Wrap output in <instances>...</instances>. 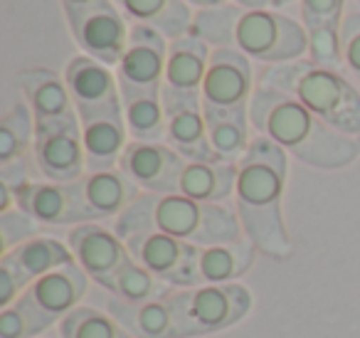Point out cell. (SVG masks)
<instances>
[{"label":"cell","mask_w":360,"mask_h":338,"mask_svg":"<svg viewBox=\"0 0 360 338\" xmlns=\"http://www.w3.org/2000/svg\"><path fill=\"white\" fill-rule=\"evenodd\" d=\"M257 84L289 94L340 134L360 136V87L345 72L296 60L259 70Z\"/></svg>","instance_id":"obj_4"},{"label":"cell","mask_w":360,"mask_h":338,"mask_svg":"<svg viewBox=\"0 0 360 338\" xmlns=\"http://www.w3.org/2000/svg\"><path fill=\"white\" fill-rule=\"evenodd\" d=\"M289 173V154L266 136L255 134L247 154L237 163L235 210L242 232L257 252L271 259H286L294 242L284 223L281 203Z\"/></svg>","instance_id":"obj_1"},{"label":"cell","mask_w":360,"mask_h":338,"mask_svg":"<svg viewBox=\"0 0 360 338\" xmlns=\"http://www.w3.org/2000/svg\"><path fill=\"white\" fill-rule=\"evenodd\" d=\"M348 0H299V20L304 27L340 25Z\"/></svg>","instance_id":"obj_37"},{"label":"cell","mask_w":360,"mask_h":338,"mask_svg":"<svg viewBox=\"0 0 360 338\" xmlns=\"http://www.w3.org/2000/svg\"><path fill=\"white\" fill-rule=\"evenodd\" d=\"M32 165L50 183H75L86 175L82 121L77 114L35 126Z\"/></svg>","instance_id":"obj_7"},{"label":"cell","mask_w":360,"mask_h":338,"mask_svg":"<svg viewBox=\"0 0 360 338\" xmlns=\"http://www.w3.org/2000/svg\"><path fill=\"white\" fill-rule=\"evenodd\" d=\"M35 126V114L27 104H15L0 119V168L18 161H30Z\"/></svg>","instance_id":"obj_29"},{"label":"cell","mask_w":360,"mask_h":338,"mask_svg":"<svg viewBox=\"0 0 360 338\" xmlns=\"http://www.w3.org/2000/svg\"><path fill=\"white\" fill-rule=\"evenodd\" d=\"M205 111L207 134H210V144L217 158L225 163H240L242 156L250 149L252 139H255L250 111Z\"/></svg>","instance_id":"obj_27"},{"label":"cell","mask_w":360,"mask_h":338,"mask_svg":"<svg viewBox=\"0 0 360 338\" xmlns=\"http://www.w3.org/2000/svg\"><path fill=\"white\" fill-rule=\"evenodd\" d=\"M40 223L25 210L13 208L8 213H0V239H3V252H11L18 244L37 237Z\"/></svg>","instance_id":"obj_36"},{"label":"cell","mask_w":360,"mask_h":338,"mask_svg":"<svg viewBox=\"0 0 360 338\" xmlns=\"http://www.w3.org/2000/svg\"><path fill=\"white\" fill-rule=\"evenodd\" d=\"M257 89L255 65L240 50H212L210 67L202 82V109L212 111H250Z\"/></svg>","instance_id":"obj_11"},{"label":"cell","mask_w":360,"mask_h":338,"mask_svg":"<svg viewBox=\"0 0 360 338\" xmlns=\"http://www.w3.org/2000/svg\"><path fill=\"white\" fill-rule=\"evenodd\" d=\"M212 47L195 35H183L168 42V60H165V89L178 94L200 96L207 67H210Z\"/></svg>","instance_id":"obj_19"},{"label":"cell","mask_w":360,"mask_h":338,"mask_svg":"<svg viewBox=\"0 0 360 338\" xmlns=\"http://www.w3.org/2000/svg\"><path fill=\"white\" fill-rule=\"evenodd\" d=\"M257 257V247L247 237L230 244H212L198 247L195 287L202 284H235L252 269Z\"/></svg>","instance_id":"obj_25"},{"label":"cell","mask_w":360,"mask_h":338,"mask_svg":"<svg viewBox=\"0 0 360 338\" xmlns=\"http://www.w3.org/2000/svg\"><path fill=\"white\" fill-rule=\"evenodd\" d=\"M188 161L170 149L165 141H129L119 168L139 185L143 193L173 195L178 193V183Z\"/></svg>","instance_id":"obj_16"},{"label":"cell","mask_w":360,"mask_h":338,"mask_svg":"<svg viewBox=\"0 0 360 338\" xmlns=\"http://www.w3.org/2000/svg\"><path fill=\"white\" fill-rule=\"evenodd\" d=\"M15 205L40 225L62 227V225L91 223L89 208L84 200L82 178L75 183H50V180H30L15 190Z\"/></svg>","instance_id":"obj_14"},{"label":"cell","mask_w":360,"mask_h":338,"mask_svg":"<svg viewBox=\"0 0 360 338\" xmlns=\"http://www.w3.org/2000/svg\"><path fill=\"white\" fill-rule=\"evenodd\" d=\"M114 232L124 242L136 234L165 232L188 244H195V247L230 244L245 237L237 210L230 203H198L180 193H141L114 220Z\"/></svg>","instance_id":"obj_3"},{"label":"cell","mask_w":360,"mask_h":338,"mask_svg":"<svg viewBox=\"0 0 360 338\" xmlns=\"http://www.w3.org/2000/svg\"><path fill=\"white\" fill-rule=\"evenodd\" d=\"M114 6L129 23L153 27L168 40L188 35L195 18V8L186 0H114Z\"/></svg>","instance_id":"obj_24"},{"label":"cell","mask_w":360,"mask_h":338,"mask_svg":"<svg viewBox=\"0 0 360 338\" xmlns=\"http://www.w3.org/2000/svg\"><path fill=\"white\" fill-rule=\"evenodd\" d=\"M84 200L89 208L91 223L119 218L143 190L129 178L121 168L101 170V173H86L82 178Z\"/></svg>","instance_id":"obj_21"},{"label":"cell","mask_w":360,"mask_h":338,"mask_svg":"<svg viewBox=\"0 0 360 338\" xmlns=\"http://www.w3.org/2000/svg\"><path fill=\"white\" fill-rule=\"evenodd\" d=\"M82 141H84L86 173L119 168L121 156H124L126 146L131 141L124 114L82 124Z\"/></svg>","instance_id":"obj_26"},{"label":"cell","mask_w":360,"mask_h":338,"mask_svg":"<svg viewBox=\"0 0 360 338\" xmlns=\"http://www.w3.org/2000/svg\"><path fill=\"white\" fill-rule=\"evenodd\" d=\"M296 0H274V8L276 11H286L289 6H294Z\"/></svg>","instance_id":"obj_42"},{"label":"cell","mask_w":360,"mask_h":338,"mask_svg":"<svg viewBox=\"0 0 360 338\" xmlns=\"http://www.w3.org/2000/svg\"><path fill=\"white\" fill-rule=\"evenodd\" d=\"M52 318L40 311L27 294L0 311V338H40L52 326Z\"/></svg>","instance_id":"obj_32"},{"label":"cell","mask_w":360,"mask_h":338,"mask_svg":"<svg viewBox=\"0 0 360 338\" xmlns=\"http://www.w3.org/2000/svg\"><path fill=\"white\" fill-rule=\"evenodd\" d=\"M309 35V55L314 65L326 70L345 72L343 70V45H340V25H316L306 27Z\"/></svg>","instance_id":"obj_34"},{"label":"cell","mask_w":360,"mask_h":338,"mask_svg":"<svg viewBox=\"0 0 360 338\" xmlns=\"http://www.w3.org/2000/svg\"><path fill=\"white\" fill-rule=\"evenodd\" d=\"M104 306L106 313L119 321V326L126 328L134 338H180L178 313L170 296L134 303L111 294Z\"/></svg>","instance_id":"obj_17"},{"label":"cell","mask_w":360,"mask_h":338,"mask_svg":"<svg viewBox=\"0 0 360 338\" xmlns=\"http://www.w3.org/2000/svg\"><path fill=\"white\" fill-rule=\"evenodd\" d=\"M18 208L15 205V190L6 183V180H0V213H8V210Z\"/></svg>","instance_id":"obj_38"},{"label":"cell","mask_w":360,"mask_h":338,"mask_svg":"<svg viewBox=\"0 0 360 338\" xmlns=\"http://www.w3.org/2000/svg\"><path fill=\"white\" fill-rule=\"evenodd\" d=\"M237 163L225 161H188L180 175L178 193L198 203L227 205L235 198Z\"/></svg>","instance_id":"obj_22"},{"label":"cell","mask_w":360,"mask_h":338,"mask_svg":"<svg viewBox=\"0 0 360 338\" xmlns=\"http://www.w3.org/2000/svg\"><path fill=\"white\" fill-rule=\"evenodd\" d=\"M168 37L148 25L131 23L129 42L114 67L119 80L121 96L126 94H158L165 80V60H168Z\"/></svg>","instance_id":"obj_9"},{"label":"cell","mask_w":360,"mask_h":338,"mask_svg":"<svg viewBox=\"0 0 360 338\" xmlns=\"http://www.w3.org/2000/svg\"><path fill=\"white\" fill-rule=\"evenodd\" d=\"M235 50L250 60L269 65L306 60L309 35L301 20L276 8L245 11L240 8L235 23Z\"/></svg>","instance_id":"obj_5"},{"label":"cell","mask_w":360,"mask_h":338,"mask_svg":"<svg viewBox=\"0 0 360 338\" xmlns=\"http://www.w3.org/2000/svg\"><path fill=\"white\" fill-rule=\"evenodd\" d=\"M230 3L245 8V11H264V8H274V0H230Z\"/></svg>","instance_id":"obj_39"},{"label":"cell","mask_w":360,"mask_h":338,"mask_svg":"<svg viewBox=\"0 0 360 338\" xmlns=\"http://www.w3.org/2000/svg\"><path fill=\"white\" fill-rule=\"evenodd\" d=\"M165 109V144L186 161H220L207 134L202 96L160 89Z\"/></svg>","instance_id":"obj_13"},{"label":"cell","mask_w":360,"mask_h":338,"mask_svg":"<svg viewBox=\"0 0 360 338\" xmlns=\"http://www.w3.org/2000/svg\"><path fill=\"white\" fill-rule=\"evenodd\" d=\"M237 13H240V6H235V3L198 8L195 18H193V25H191V35L200 37L212 50H227V47L235 50Z\"/></svg>","instance_id":"obj_30"},{"label":"cell","mask_w":360,"mask_h":338,"mask_svg":"<svg viewBox=\"0 0 360 338\" xmlns=\"http://www.w3.org/2000/svg\"><path fill=\"white\" fill-rule=\"evenodd\" d=\"M86 284H89V277L84 269L77 262H70L32 282L25 294L52 321H62L75 308H79V301L86 294Z\"/></svg>","instance_id":"obj_18"},{"label":"cell","mask_w":360,"mask_h":338,"mask_svg":"<svg viewBox=\"0 0 360 338\" xmlns=\"http://www.w3.org/2000/svg\"><path fill=\"white\" fill-rule=\"evenodd\" d=\"M170 301L178 313L180 338L205 336L232 328L250 313L252 294L245 284H202L175 289Z\"/></svg>","instance_id":"obj_6"},{"label":"cell","mask_w":360,"mask_h":338,"mask_svg":"<svg viewBox=\"0 0 360 338\" xmlns=\"http://www.w3.org/2000/svg\"><path fill=\"white\" fill-rule=\"evenodd\" d=\"M70 262H75L70 244L60 242L55 237H32L27 242L18 244L11 252H3V257H0V264L13 269V274L20 279L25 289L40 277Z\"/></svg>","instance_id":"obj_20"},{"label":"cell","mask_w":360,"mask_h":338,"mask_svg":"<svg viewBox=\"0 0 360 338\" xmlns=\"http://www.w3.org/2000/svg\"><path fill=\"white\" fill-rule=\"evenodd\" d=\"M67 242L75 254V262L84 269L86 277L111 294L116 274L131 259L124 239L114 230H106L96 223H84L70 230Z\"/></svg>","instance_id":"obj_15"},{"label":"cell","mask_w":360,"mask_h":338,"mask_svg":"<svg viewBox=\"0 0 360 338\" xmlns=\"http://www.w3.org/2000/svg\"><path fill=\"white\" fill-rule=\"evenodd\" d=\"M60 338H134L119 321L91 306H79L60 321Z\"/></svg>","instance_id":"obj_33"},{"label":"cell","mask_w":360,"mask_h":338,"mask_svg":"<svg viewBox=\"0 0 360 338\" xmlns=\"http://www.w3.org/2000/svg\"><path fill=\"white\" fill-rule=\"evenodd\" d=\"M65 18L72 37L86 57L111 67V70L119 65L126 42H129L131 23L114 6V0H101L84 11L65 13Z\"/></svg>","instance_id":"obj_8"},{"label":"cell","mask_w":360,"mask_h":338,"mask_svg":"<svg viewBox=\"0 0 360 338\" xmlns=\"http://www.w3.org/2000/svg\"><path fill=\"white\" fill-rule=\"evenodd\" d=\"M101 3V0H62V11L72 13V11H84V8H91Z\"/></svg>","instance_id":"obj_40"},{"label":"cell","mask_w":360,"mask_h":338,"mask_svg":"<svg viewBox=\"0 0 360 338\" xmlns=\"http://www.w3.org/2000/svg\"><path fill=\"white\" fill-rule=\"evenodd\" d=\"M124 119L131 141H165V109L158 94H126L121 96Z\"/></svg>","instance_id":"obj_28"},{"label":"cell","mask_w":360,"mask_h":338,"mask_svg":"<svg viewBox=\"0 0 360 338\" xmlns=\"http://www.w3.org/2000/svg\"><path fill=\"white\" fill-rule=\"evenodd\" d=\"M340 45H343V70L360 87V8L348 0L343 23H340Z\"/></svg>","instance_id":"obj_35"},{"label":"cell","mask_w":360,"mask_h":338,"mask_svg":"<svg viewBox=\"0 0 360 338\" xmlns=\"http://www.w3.org/2000/svg\"><path fill=\"white\" fill-rule=\"evenodd\" d=\"M175 289L170 284L160 282L155 274H150L146 267H141L134 257L119 269L114 279V289L111 294L124 301H134V303H143V301H155V299H165L170 296Z\"/></svg>","instance_id":"obj_31"},{"label":"cell","mask_w":360,"mask_h":338,"mask_svg":"<svg viewBox=\"0 0 360 338\" xmlns=\"http://www.w3.org/2000/svg\"><path fill=\"white\" fill-rule=\"evenodd\" d=\"M126 249L141 267H146L173 289H193L198 284L195 244H188L165 232H146L126 239Z\"/></svg>","instance_id":"obj_12"},{"label":"cell","mask_w":360,"mask_h":338,"mask_svg":"<svg viewBox=\"0 0 360 338\" xmlns=\"http://www.w3.org/2000/svg\"><path fill=\"white\" fill-rule=\"evenodd\" d=\"M353 3H355V6H358V8H360V0H353Z\"/></svg>","instance_id":"obj_43"},{"label":"cell","mask_w":360,"mask_h":338,"mask_svg":"<svg viewBox=\"0 0 360 338\" xmlns=\"http://www.w3.org/2000/svg\"><path fill=\"white\" fill-rule=\"evenodd\" d=\"M65 82L82 124L124 114L119 80L111 67L86 55H77L65 67Z\"/></svg>","instance_id":"obj_10"},{"label":"cell","mask_w":360,"mask_h":338,"mask_svg":"<svg viewBox=\"0 0 360 338\" xmlns=\"http://www.w3.org/2000/svg\"><path fill=\"white\" fill-rule=\"evenodd\" d=\"M191 8H212V6H225V3H230V0H186Z\"/></svg>","instance_id":"obj_41"},{"label":"cell","mask_w":360,"mask_h":338,"mask_svg":"<svg viewBox=\"0 0 360 338\" xmlns=\"http://www.w3.org/2000/svg\"><path fill=\"white\" fill-rule=\"evenodd\" d=\"M18 82H20L22 92H25L27 106L35 114V124L77 114L65 77H60L57 72L42 70V67H37V70H22L18 75Z\"/></svg>","instance_id":"obj_23"},{"label":"cell","mask_w":360,"mask_h":338,"mask_svg":"<svg viewBox=\"0 0 360 338\" xmlns=\"http://www.w3.org/2000/svg\"><path fill=\"white\" fill-rule=\"evenodd\" d=\"M252 129L301 163L321 170L348 168L360 158V136L335 131L304 104L271 87L257 84L250 101Z\"/></svg>","instance_id":"obj_2"}]
</instances>
